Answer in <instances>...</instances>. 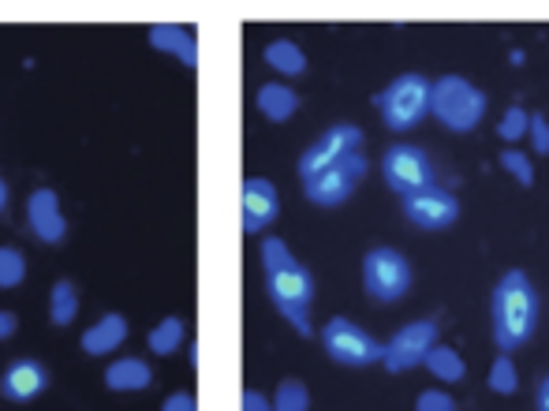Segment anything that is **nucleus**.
<instances>
[{
    "instance_id": "nucleus-1",
    "label": "nucleus",
    "mask_w": 549,
    "mask_h": 411,
    "mask_svg": "<svg viewBox=\"0 0 549 411\" xmlns=\"http://www.w3.org/2000/svg\"><path fill=\"white\" fill-rule=\"evenodd\" d=\"M262 270H266V292L273 307L284 314V322H292L299 337H310V303H314V277L296 255L288 251L281 236L262 240Z\"/></svg>"
},
{
    "instance_id": "nucleus-2",
    "label": "nucleus",
    "mask_w": 549,
    "mask_h": 411,
    "mask_svg": "<svg viewBox=\"0 0 549 411\" xmlns=\"http://www.w3.org/2000/svg\"><path fill=\"white\" fill-rule=\"evenodd\" d=\"M493 344L497 352H516L535 337L538 329V296L535 284L523 270H508L490 296Z\"/></svg>"
},
{
    "instance_id": "nucleus-3",
    "label": "nucleus",
    "mask_w": 549,
    "mask_h": 411,
    "mask_svg": "<svg viewBox=\"0 0 549 411\" xmlns=\"http://www.w3.org/2000/svg\"><path fill=\"white\" fill-rule=\"evenodd\" d=\"M430 98H434V83L419 71H404L381 90L374 105L389 131H411L430 116Z\"/></svg>"
},
{
    "instance_id": "nucleus-4",
    "label": "nucleus",
    "mask_w": 549,
    "mask_h": 411,
    "mask_svg": "<svg viewBox=\"0 0 549 411\" xmlns=\"http://www.w3.org/2000/svg\"><path fill=\"white\" fill-rule=\"evenodd\" d=\"M490 98L464 75H441L434 79V98H430V116H437L449 131H475L486 116Z\"/></svg>"
},
{
    "instance_id": "nucleus-5",
    "label": "nucleus",
    "mask_w": 549,
    "mask_h": 411,
    "mask_svg": "<svg viewBox=\"0 0 549 411\" xmlns=\"http://www.w3.org/2000/svg\"><path fill=\"white\" fill-rule=\"evenodd\" d=\"M411 281H415V270L411 262L396 247H374L366 251L363 258V288L370 299L378 303H396L411 292Z\"/></svg>"
},
{
    "instance_id": "nucleus-6",
    "label": "nucleus",
    "mask_w": 549,
    "mask_h": 411,
    "mask_svg": "<svg viewBox=\"0 0 549 411\" xmlns=\"http://www.w3.org/2000/svg\"><path fill=\"white\" fill-rule=\"evenodd\" d=\"M381 180L396 195H419L426 187H434V161L426 157V150L411 146V142H393L381 154Z\"/></svg>"
},
{
    "instance_id": "nucleus-7",
    "label": "nucleus",
    "mask_w": 549,
    "mask_h": 411,
    "mask_svg": "<svg viewBox=\"0 0 549 411\" xmlns=\"http://www.w3.org/2000/svg\"><path fill=\"white\" fill-rule=\"evenodd\" d=\"M322 348L340 367H374V363L385 359V344L378 337H370L366 329H359L355 322H348V318H329L325 322Z\"/></svg>"
},
{
    "instance_id": "nucleus-8",
    "label": "nucleus",
    "mask_w": 549,
    "mask_h": 411,
    "mask_svg": "<svg viewBox=\"0 0 549 411\" xmlns=\"http://www.w3.org/2000/svg\"><path fill=\"white\" fill-rule=\"evenodd\" d=\"M366 172H370V161L363 154H352L344 157V161H337V165H329L325 172H318V176L303 180V191H307V199L314 206L333 210V206L352 199V191L359 187V180H363Z\"/></svg>"
},
{
    "instance_id": "nucleus-9",
    "label": "nucleus",
    "mask_w": 549,
    "mask_h": 411,
    "mask_svg": "<svg viewBox=\"0 0 549 411\" xmlns=\"http://www.w3.org/2000/svg\"><path fill=\"white\" fill-rule=\"evenodd\" d=\"M437 337H441V329H437V322H430V318L408 322L404 329H396L393 341L385 344L381 367L389 370V374H404V370L419 367V363H426V355L437 348Z\"/></svg>"
},
{
    "instance_id": "nucleus-10",
    "label": "nucleus",
    "mask_w": 549,
    "mask_h": 411,
    "mask_svg": "<svg viewBox=\"0 0 549 411\" xmlns=\"http://www.w3.org/2000/svg\"><path fill=\"white\" fill-rule=\"evenodd\" d=\"M359 146H363V131L355 124H333V128L322 131L318 139L310 142L307 154L299 157V176L310 180V176H318V172H325L329 165L344 161V157L359 154Z\"/></svg>"
},
{
    "instance_id": "nucleus-11",
    "label": "nucleus",
    "mask_w": 549,
    "mask_h": 411,
    "mask_svg": "<svg viewBox=\"0 0 549 411\" xmlns=\"http://www.w3.org/2000/svg\"><path fill=\"white\" fill-rule=\"evenodd\" d=\"M404 217H408L415 228L423 232H441L460 221V199L445 191V187H426L419 195H408L404 199Z\"/></svg>"
},
{
    "instance_id": "nucleus-12",
    "label": "nucleus",
    "mask_w": 549,
    "mask_h": 411,
    "mask_svg": "<svg viewBox=\"0 0 549 411\" xmlns=\"http://www.w3.org/2000/svg\"><path fill=\"white\" fill-rule=\"evenodd\" d=\"M281 213V195L277 187L269 184L266 176H251L243 180V232L247 236H258L266 232Z\"/></svg>"
},
{
    "instance_id": "nucleus-13",
    "label": "nucleus",
    "mask_w": 549,
    "mask_h": 411,
    "mask_svg": "<svg viewBox=\"0 0 549 411\" xmlns=\"http://www.w3.org/2000/svg\"><path fill=\"white\" fill-rule=\"evenodd\" d=\"M27 221H30V232H34L42 243H60L68 236V221H64V213H60V199L53 187L30 191Z\"/></svg>"
},
{
    "instance_id": "nucleus-14",
    "label": "nucleus",
    "mask_w": 549,
    "mask_h": 411,
    "mask_svg": "<svg viewBox=\"0 0 549 411\" xmlns=\"http://www.w3.org/2000/svg\"><path fill=\"white\" fill-rule=\"evenodd\" d=\"M45 389H49V370L38 359H15L0 378V393L12 404H27V400L42 397Z\"/></svg>"
},
{
    "instance_id": "nucleus-15",
    "label": "nucleus",
    "mask_w": 549,
    "mask_h": 411,
    "mask_svg": "<svg viewBox=\"0 0 549 411\" xmlns=\"http://www.w3.org/2000/svg\"><path fill=\"white\" fill-rule=\"evenodd\" d=\"M124 341H127V318L124 314H105L101 322H94V326L86 329L79 344H83L86 355H109Z\"/></svg>"
},
{
    "instance_id": "nucleus-16",
    "label": "nucleus",
    "mask_w": 549,
    "mask_h": 411,
    "mask_svg": "<svg viewBox=\"0 0 549 411\" xmlns=\"http://www.w3.org/2000/svg\"><path fill=\"white\" fill-rule=\"evenodd\" d=\"M150 45H154L157 53H172V57L180 60V64H187V68L198 64L195 38L183 27H176V23H157V27H150Z\"/></svg>"
},
{
    "instance_id": "nucleus-17",
    "label": "nucleus",
    "mask_w": 549,
    "mask_h": 411,
    "mask_svg": "<svg viewBox=\"0 0 549 411\" xmlns=\"http://www.w3.org/2000/svg\"><path fill=\"white\" fill-rule=\"evenodd\" d=\"M105 385L113 393H139V389H150L154 385V370L146 367L142 359H116L113 367L105 370Z\"/></svg>"
},
{
    "instance_id": "nucleus-18",
    "label": "nucleus",
    "mask_w": 549,
    "mask_h": 411,
    "mask_svg": "<svg viewBox=\"0 0 549 411\" xmlns=\"http://www.w3.org/2000/svg\"><path fill=\"white\" fill-rule=\"evenodd\" d=\"M299 109V94L288 83H266L258 90V113L266 116L269 124H284L292 120Z\"/></svg>"
},
{
    "instance_id": "nucleus-19",
    "label": "nucleus",
    "mask_w": 549,
    "mask_h": 411,
    "mask_svg": "<svg viewBox=\"0 0 549 411\" xmlns=\"http://www.w3.org/2000/svg\"><path fill=\"white\" fill-rule=\"evenodd\" d=\"M266 64L277 75H288V79H296L307 71V53L299 49L296 42H288V38H277V42L266 45Z\"/></svg>"
},
{
    "instance_id": "nucleus-20",
    "label": "nucleus",
    "mask_w": 549,
    "mask_h": 411,
    "mask_svg": "<svg viewBox=\"0 0 549 411\" xmlns=\"http://www.w3.org/2000/svg\"><path fill=\"white\" fill-rule=\"evenodd\" d=\"M426 370L434 374L437 382H464L467 378V363L464 355L456 352V348H449V344H437L434 352L426 355Z\"/></svg>"
},
{
    "instance_id": "nucleus-21",
    "label": "nucleus",
    "mask_w": 549,
    "mask_h": 411,
    "mask_svg": "<svg viewBox=\"0 0 549 411\" xmlns=\"http://www.w3.org/2000/svg\"><path fill=\"white\" fill-rule=\"evenodd\" d=\"M75 311H79V292L71 281H57L53 284V296H49V314H53V326H71L75 322Z\"/></svg>"
},
{
    "instance_id": "nucleus-22",
    "label": "nucleus",
    "mask_w": 549,
    "mask_h": 411,
    "mask_svg": "<svg viewBox=\"0 0 549 411\" xmlns=\"http://www.w3.org/2000/svg\"><path fill=\"white\" fill-rule=\"evenodd\" d=\"M486 385H490L497 397H512L516 389H520V370H516V363H512V355L501 352L497 359H493L490 367V378H486Z\"/></svg>"
},
{
    "instance_id": "nucleus-23",
    "label": "nucleus",
    "mask_w": 549,
    "mask_h": 411,
    "mask_svg": "<svg viewBox=\"0 0 549 411\" xmlns=\"http://www.w3.org/2000/svg\"><path fill=\"white\" fill-rule=\"evenodd\" d=\"M146 344H150V352L154 355H172L183 344V322L180 318H165V322H157V326L150 329Z\"/></svg>"
},
{
    "instance_id": "nucleus-24",
    "label": "nucleus",
    "mask_w": 549,
    "mask_h": 411,
    "mask_svg": "<svg viewBox=\"0 0 549 411\" xmlns=\"http://www.w3.org/2000/svg\"><path fill=\"white\" fill-rule=\"evenodd\" d=\"M273 411H310V389L299 378L277 385V397H273Z\"/></svg>"
},
{
    "instance_id": "nucleus-25",
    "label": "nucleus",
    "mask_w": 549,
    "mask_h": 411,
    "mask_svg": "<svg viewBox=\"0 0 549 411\" xmlns=\"http://www.w3.org/2000/svg\"><path fill=\"white\" fill-rule=\"evenodd\" d=\"M501 169L520 187H535V165H531V157L523 154V150H516V146H505V150H501Z\"/></svg>"
},
{
    "instance_id": "nucleus-26",
    "label": "nucleus",
    "mask_w": 549,
    "mask_h": 411,
    "mask_svg": "<svg viewBox=\"0 0 549 411\" xmlns=\"http://www.w3.org/2000/svg\"><path fill=\"white\" fill-rule=\"evenodd\" d=\"M527 135H531V113L520 109V105L505 109L501 124H497V139L501 142H520V139H527Z\"/></svg>"
},
{
    "instance_id": "nucleus-27",
    "label": "nucleus",
    "mask_w": 549,
    "mask_h": 411,
    "mask_svg": "<svg viewBox=\"0 0 549 411\" xmlns=\"http://www.w3.org/2000/svg\"><path fill=\"white\" fill-rule=\"evenodd\" d=\"M27 277V258L15 247H0V288H15Z\"/></svg>"
},
{
    "instance_id": "nucleus-28",
    "label": "nucleus",
    "mask_w": 549,
    "mask_h": 411,
    "mask_svg": "<svg viewBox=\"0 0 549 411\" xmlns=\"http://www.w3.org/2000/svg\"><path fill=\"white\" fill-rule=\"evenodd\" d=\"M415 411H456V400L445 393V389H426L415 400Z\"/></svg>"
},
{
    "instance_id": "nucleus-29",
    "label": "nucleus",
    "mask_w": 549,
    "mask_h": 411,
    "mask_svg": "<svg viewBox=\"0 0 549 411\" xmlns=\"http://www.w3.org/2000/svg\"><path fill=\"white\" fill-rule=\"evenodd\" d=\"M531 146H535V154H542V157L549 154V120H546V113H531Z\"/></svg>"
},
{
    "instance_id": "nucleus-30",
    "label": "nucleus",
    "mask_w": 549,
    "mask_h": 411,
    "mask_svg": "<svg viewBox=\"0 0 549 411\" xmlns=\"http://www.w3.org/2000/svg\"><path fill=\"white\" fill-rule=\"evenodd\" d=\"M161 411H198V400L191 397V393H172V397L161 404Z\"/></svg>"
},
{
    "instance_id": "nucleus-31",
    "label": "nucleus",
    "mask_w": 549,
    "mask_h": 411,
    "mask_svg": "<svg viewBox=\"0 0 549 411\" xmlns=\"http://www.w3.org/2000/svg\"><path fill=\"white\" fill-rule=\"evenodd\" d=\"M240 408L243 411H273V400H266L262 393H254V389H247L240 400Z\"/></svg>"
},
{
    "instance_id": "nucleus-32",
    "label": "nucleus",
    "mask_w": 549,
    "mask_h": 411,
    "mask_svg": "<svg viewBox=\"0 0 549 411\" xmlns=\"http://www.w3.org/2000/svg\"><path fill=\"white\" fill-rule=\"evenodd\" d=\"M15 326H19V322H15V314L12 311H0V341H8V337L15 333Z\"/></svg>"
},
{
    "instance_id": "nucleus-33",
    "label": "nucleus",
    "mask_w": 549,
    "mask_h": 411,
    "mask_svg": "<svg viewBox=\"0 0 549 411\" xmlns=\"http://www.w3.org/2000/svg\"><path fill=\"white\" fill-rule=\"evenodd\" d=\"M535 400H538V411H549V374L538 382V393H535Z\"/></svg>"
},
{
    "instance_id": "nucleus-34",
    "label": "nucleus",
    "mask_w": 549,
    "mask_h": 411,
    "mask_svg": "<svg viewBox=\"0 0 549 411\" xmlns=\"http://www.w3.org/2000/svg\"><path fill=\"white\" fill-rule=\"evenodd\" d=\"M8 206V184H4V176H0V213Z\"/></svg>"
}]
</instances>
